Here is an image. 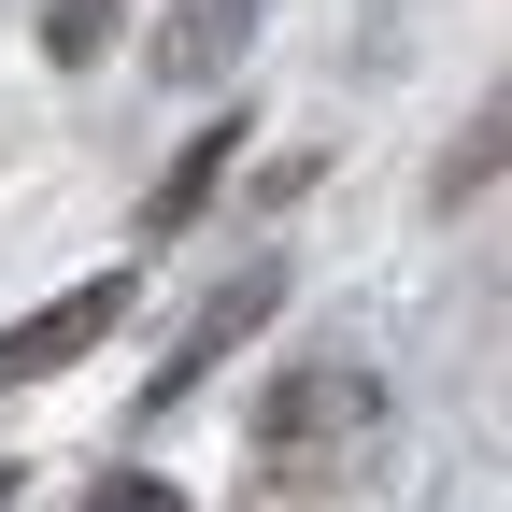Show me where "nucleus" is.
<instances>
[{
	"label": "nucleus",
	"mask_w": 512,
	"mask_h": 512,
	"mask_svg": "<svg viewBox=\"0 0 512 512\" xmlns=\"http://www.w3.org/2000/svg\"><path fill=\"white\" fill-rule=\"evenodd\" d=\"M370 441H384V384H370L356 356L285 370L271 399H256V498H271V512L328 498V484H356V470H370Z\"/></svg>",
	"instance_id": "nucleus-1"
},
{
	"label": "nucleus",
	"mask_w": 512,
	"mask_h": 512,
	"mask_svg": "<svg viewBox=\"0 0 512 512\" xmlns=\"http://www.w3.org/2000/svg\"><path fill=\"white\" fill-rule=\"evenodd\" d=\"M128 328V271H86L72 299H43V313H15V328H0V399H29V384H57L72 356H100Z\"/></svg>",
	"instance_id": "nucleus-2"
},
{
	"label": "nucleus",
	"mask_w": 512,
	"mask_h": 512,
	"mask_svg": "<svg viewBox=\"0 0 512 512\" xmlns=\"http://www.w3.org/2000/svg\"><path fill=\"white\" fill-rule=\"evenodd\" d=\"M271 313H285V271H242V285H214L200 313H185V342H171V370L143 384V399L171 413V399H185V384H200V370H228V356H242L256 328H271Z\"/></svg>",
	"instance_id": "nucleus-3"
},
{
	"label": "nucleus",
	"mask_w": 512,
	"mask_h": 512,
	"mask_svg": "<svg viewBox=\"0 0 512 512\" xmlns=\"http://www.w3.org/2000/svg\"><path fill=\"white\" fill-rule=\"evenodd\" d=\"M242 43H256V0H171V15L143 29L157 86H228V72H242Z\"/></svg>",
	"instance_id": "nucleus-4"
},
{
	"label": "nucleus",
	"mask_w": 512,
	"mask_h": 512,
	"mask_svg": "<svg viewBox=\"0 0 512 512\" xmlns=\"http://www.w3.org/2000/svg\"><path fill=\"white\" fill-rule=\"evenodd\" d=\"M228 157H242V114H214L200 143H185V157H171V171L143 185V242H171V228H200V214H214V185H228Z\"/></svg>",
	"instance_id": "nucleus-5"
},
{
	"label": "nucleus",
	"mask_w": 512,
	"mask_h": 512,
	"mask_svg": "<svg viewBox=\"0 0 512 512\" xmlns=\"http://www.w3.org/2000/svg\"><path fill=\"white\" fill-rule=\"evenodd\" d=\"M498 157H512V100H484V114L456 128V157H441V185H427V200H441V214H456V200H484V185H498Z\"/></svg>",
	"instance_id": "nucleus-6"
},
{
	"label": "nucleus",
	"mask_w": 512,
	"mask_h": 512,
	"mask_svg": "<svg viewBox=\"0 0 512 512\" xmlns=\"http://www.w3.org/2000/svg\"><path fill=\"white\" fill-rule=\"evenodd\" d=\"M128 43V0H43V57L57 72H86V57H114Z\"/></svg>",
	"instance_id": "nucleus-7"
},
{
	"label": "nucleus",
	"mask_w": 512,
	"mask_h": 512,
	"mask_svg": "<svg viewBox=\"0 0 512 512\" xmlns=\"http://www.w3.org/2000/svg\"><path fill=\"white\" fill-rule=\"evenodd\" d=\"M86 512H185V484H157V470H100Z\"/></svg>",
	"instance_id": "nucleus-8"
},
{
	"label": "nucleus",
	"mask_w": 512,
	"mask_h": 512,
	"mask_svg": "<svg viewBox=\"0 0 512 512\" xmlns=\"http://www.w3.org/2000/svg\"><path fill=\"white\" fill-rule=\"evenodd\" d=\"M0 498H15V470H0Z\"/></svg>",
	"instance_id": "nucleus-9"
}]
</instances>
